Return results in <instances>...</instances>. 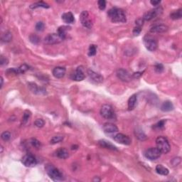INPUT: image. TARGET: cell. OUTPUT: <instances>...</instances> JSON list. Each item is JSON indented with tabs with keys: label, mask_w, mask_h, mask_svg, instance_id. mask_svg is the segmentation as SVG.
I'll return each mask as SVG.
<instances>
[{
	"label": "cell",
	"mask_w": 182,
	"mask_h": 182,
	"mask_svg": "<svg viewBox=\"0 0 182 182\" xmlns=\"http://www.w3.org/2000/svg\"><path fill=\"white\" fill-rule=\"evenodd\" d=\"M108 15L114 23H124L127 21L125 13L122 9L117 8V7L110 9L108 11Z\"/></svg>",
	"instance_id": "1"
},
{
	"label": "cell",
	"mask_w": 182,
	"mask_h": 182,
	"mask_svg": "<svg viewBox=\"0 0 182 182\" xmlns=\"http://www.w3.org/2000/svg\"><path fill=\"white\" fill-rule=\"evenodd\" d=\"M46 172L51 179L55 181H62L63 179V176L62 173L53 165L49 164L45 167Z\"/></svg>",
	"instance_id": "2"
},
{
	"label": "cell",
	"mask_w": 182,
	"mask_h": 182,
	"mask_svg": "<svg viewBox=\"0 0 182 182\" xmlns=\"http://www.w3.org/2000/svg\"><path fill=\"white\" fill-rule=\"evenodd\" d=\"M157 147L163 154H167L171 149V146L168 140L165 137L159 136L156 140Z\"/></svg>",
	"instance_id": "3"
},
{
	"label": "cell",
	"mask_w": 182,
	"mask_h": 182,
	"mask_svg": "<svg viewBox=\"0 0 182 182\" xmlns=\"http://www.w3.org/2000/svg\"><path fill=\"white\" fill-rule=\"evenodd\" d=\"M100 115L103 117L107 119H114L116 116L115 111L111 105L105 104L102 106L100 109Z\"/></svg>",
	"instance_id": "4"
},
{
	"label": "cell",
	"mask_w": 182,
	"mask_h": 182,
	"mask_svg": "<svg viewBox=\"0 0 182 182\" xmlns=\"http://www.w3.org/2000/svg\"><path fill=\"white\" fill-rule=\"evenodd\" d=\"M143 42L146 49L149 51H154L157 49L158 44L155 39L150 35H146L143 39Z\"/></svg>",
	"instance_id": "5"
},
{
	"label": "cell",
	"mask_w": 182,
	"mask_h": 182,
	"mask_svg": "<svg viewBox=\"0 0 182 182\" xmlns=\"http://www.w3.org/2000/svg\"><path fill=\"white\" fill-rule=\"evenodd\" d=\"M162 152L157 147H151L147 149L144 152L145 157L149 160H156L161 157Z\"/></svg>",
	"instance_id": "6"
},
{
	"label": "cell",
	"mask_w": 182,
	"mask_h": 182,
	"mask_svg": "<svg viewBox=\"0 0 182 182\" xmlns=\"http://www.w3.org/2000/svg\"><path fill=\"white\" fill-rule=\"evenodd\" d=\"M80 21L81 24L85 28H91L92 27V23L91 21L88 11H83L80 15Z\"/></svg>",
	"instance_id": "7"
},
{
	"label": "cell",
	"mask_w": 182,
	"mask_h": 182,
	"mask_svg": "<svg viewBox=\"0 0 182 182\" xmlns=\"http://www.w3.org/2000/svg\"><path fill=\"white\" fill-rule=\"evenodd\" d=\"M162 8L160 7H157V8L153 9L146 12V13L144 14L142 19H143V20L145 21H150L151 19H154V18L157 17L158 15H159L160 14H162Z\"/></svg>",
	"instance_id": "8"
},
{
	"label": "cell",
	"mask_w": 182,
	"mask_h": 182,
	"mask_svg": "<svg viewBox=\"0 0 182 182\" xmlns=\"http://www.w3.org/2000/svg\"><path fill=\"white\" fill-rule=\"evenodd\" d=\"M21 162L25 167H32L37 164L36 159L33 155L28 154L24 156L21 159Z\"/></svg>",
	"instance_id": "9"
},
{
	"label": "cell",
	"mask_w": 182,
	"mask_h": 182,
	"mask_svg": "<svg viewBox=\"0 0 182 182\" xmlns=\"http://www.w3.org/2000/svg\"><path fill=\"white\" fill-rule=\"evenodd\" d=\"M63 41L58 33H50L44 38V43L49 45H53L61 42Z\"/></svg>",
	"instance_id": "10"
},
{
	"label": "cell",
	"mask_w": 182,
	"mask_h": 182,
	"mask_svg": "<svg viewBox=\"0 0 182 182\" xmlns=\"http://www.w3.org/2000/svg\"><path fill=\"white\" fill-rule=\"evenodd\" d=\"M114 140L118 142L119 144H124V145H130L132 143L131 139L127 135L122 133H118L114 137Z\"/></svg>",
	"instance_id": "11"
},
{
	"label": "cell",
	"mask_w": 182,
	"mask_h": 182,
	"mask_svg": "<svg viewBox=\"0 0 182 182\" xmlns=\"http://www.w3.org/2000/svg\"><path fill=\"white\" fill-rule=\"evenodd\" d=\"M88 74L89 78L92 83H95V84H100L103 82V77L100 74H98V73L95 72V71L89 69L88 71Z\"/></svg>",
	"instance_id": "12"
},
{
	"label": "cell",
	"mask_w": 182,
	"mask_h": 182,
	"mask_svg": "<svg viewBox=\"0 0 182 182\" xmlns=\"http://www.w3.org/2000/svg\"><path fill=\"white\" fill-rule=\"evenodd\" d=\"M117 76L119 80L124 82H129L131 81L132 78V76L127 71L123 68L118 69L117 71Z\"/></svg>",
	"instance_id": "13"
},
{
	"label": "cell",
	"mask_w": 182,
	"mask_h": 182,
	"mask_svg": "<svg viewBox=\"0 0 182 182\" xmlns=\"http://www.w3.org/2000/svg\"><path fill=\"white\" fill-rule=\"evenodd\" d=\"M85 78L84 69L82 66L78 67L72 76V79L76 81H82L85 79Z\"/></svg>",
	"instance_id": "14"
},
{
	"label": "cell",
	"mask_w": 182,
	"mask_h": 182,
	"mask_svg": "<svg viewBox=\"0 0 182 182\" xmlns=\"http://www.w3.org/2000/svg\"><path fill=\"white\" fill-rule=\"evenodd\" d=\"M98 144L100 146V147L102 148H105V149H110V150L112 151H117V148L115 147L114 144H112L111 142H109V141H107L105 140H99L98 142Z\"/></svg>",
	"instance_id": "15"
},
{
	"label": "cell",
	"mask_w": 182,
	"mask_h": 182,
	"mask_svg": "<svg viewBox=\"0 0 182 182\" xmlns=\"http://www.w3.org/2000/svg\"><path fill=\"white\" fill-rule=\"evenodd\" d=\"M66 72V69L64 67H56L53 68L52 71L53 76L56 78H62L65 76Z\"/></svg>",
	"instance_id": "16"
},
{
	"label": "cell",
	"mask_w": 182,
	"mask_h": 182,
	"mask_svg": "<svg viewBox=\"0 0 182 182\" xmlns=\"http://www.w3.org/2000/svg\"><path fill=\"white\" fill-rule=\"evenodd\" d=\"M103 130L105 133H115L118 132V127L112 123H105L103 125Z\"/></svg>",
	"instance_id": "17"
},
{
	"label": "cell",
	"mask_w": 182,
	"mask_h": 182,
	"mask_svg": "<svg viewBox=\"0 0 182 182\" xmlns=\"http://www.w3.org/2000/svg\"><path fill=\"white\" fill-rule=\"evenodd\" d=\"M168 30V26L164 24L155 25L150 28V32L151 33H163Z\"/></svg>",
	"instance_id": "18"
},
{
	"label": "cell",
	"mask_w": 182,
	"mask_h": 182,
	"mask_svg": "<svg viewBox=\"0 0 182 182\" xmlns=\"http://www.w3.org/2000/svg\"><path fill=\"white\" fill-rule=\"evenodd\" d=\"M62 19L65 23L68 24H74L75 21V18L74 14L71 12H67V13H64L62 14Z\"/></svg>",
	"instance_id": "19"
},
{
	"label": "cell",
	"mask_w": 182,
	"mask_h": 182,
	"mask_svg": "<svg viewBox=\"0 0 182 182\" xmlns=\"http://www.w3.org/2000/svg\"><path fill=\"white\" fill-rule=\"evenodd\" d=\"M28 88H29L30 90L31 91V92H33V93L36 94H40L41 93V92H45V89L44 88H39L38 87V85H37L36 83H28Z\"/></svg>",
	"instance_id": "20"
},
{
	"label": "cell",
	"mask_w": 182,
	"mask_h": 182,
	"mask_svg": "<svg viewBox=\"0 0 182 182\" xmlns=\"http://www.w3.org/2000/svg\"><path fill=\"white\" fill-rule=\"evenodd\" d=\"M56 155L58 158L65 159H67L69 157V153L68 151L66 148H60L56 151Z\"/></svg>",
	"instance_id": "21"
},
{
	"label": "cell",
	"mask_w": 182,
	"mask_h": 182,
	"mask_svg": "<svg viewBox=\"0 0 182 182\" xmlns=\"http://www.w3.org/2000/svg\"><path fill=\"white\" fill-rule=\"evenodd\" d=\"M161 110L163 112H169L174 110V105L171 101L167 100L164 102L161 105Z\"/></svg>",
	"instance_id": "22"
},
{
	"label": "cell",
	"mask_w": 182,
	"mask_h": 182,
	"mask_svg": "<svg viewBox=\"0 0 182 182\" xmlns=\"http://www.w3.org/2000/svg\"><path fill=\"white\" fill-rule=\"evenodd\" d=\"M137 102V95L134 94L128 100V109L129 110H132L135 108Z\"/></svg>",
	"instance_id": "23"
},
{
	"label": "cell",
	"mask_w": 182,
	"mask_h": 182,
	"mask_svg": "<svg viewBox=\"0 0 182 182\" xmlns=\"http://www.w3.org/2000/svg\"><path fill=\"white\" fill-rule=\"evenodd\" d=\"M71 28L68 26H60L59 28H58V31H57V33L59 35V36L63 40H64L66 38V34H67V31Z\"/></svg>",
	"instance_id": "24"
},
{
	"label": "cell",
	"mask_w": 182,
	"mask_h": 182,
	"mask_svg": "<svg viewBox=\"0 0 182 182\" xmlns=\"http://www.w3.org/2000/svg\"><path fill=\"white\" fill-rule=\"evenodd\" d=\"M156 172L157 174H160L162 176H167L169 174V171L167 168H166L165 167L162 166V165H158L156 167Z\"/></svg>",
	"instance_id": "25"
},
{
	"label": "cell",
	"mask_w": 182,
	"mask_h": 182,
	"mask_svg": "<svg viewBox=\"0 0 182 182\" xmlns=\"http://www.w3.org/2000/svg\"><path fill=\"white\" fill-rule=\"evenodd\" d=\"M135 135L137 138L141 141H144L147 139V135L144 133V132L142 131L140 128H137V129L135 130Z\"/></svg>",
	"instance_id": "26"
},
{
	"label": "cell",
	"mask_w": 182,
	"mask_h": 182,
	"mask_svg": "<svg viewBox=\"0 0 182 182\" xmlns=\"http://www.w3.org/2000/svg\"><path fill=\"white\" fill-rule=\"evenodd\" d=\"M44 8V9H49L50 6L47 3L44 2V1H38V2H36L34 4H32L30 6L31 9H36V8Z\"/></svg>",
	"instance_id": "27"
},
{
	"label": "cell",
	"mask_w": 182,
	"mask_h": 182,
	"mask_svg": "<svg viewBox=\"0 0 182 182\" xmlns=\"http://www.w3.org/2000/svg\"><path fill=\"white\" fill-rule=\"evenodd\" d=\"M181 11H182L181 9H179L172 12V13L170 14L171 19H174V20H177V19H181V17H182Z\"/></svg>",
	"instance_id": "28"
},
{
	"label": "cell",
	"mask_w": 182,
	"mask_h": 182,
	"mask_svg": "<svg viewBox=\"0 0 182 182\" xmlns=\"http://www.w3.org/2000/svg\"><path fill=\"white\" fill-rule=\"evenodd\" d=\"M165 124H166V119H162V120H160L159 122H158L157 123H156V124H154L152 127V128L154 130H156V131L162 130L165 128Z\"/></svg>",
	"instance_id": "29"
},
{
	"label": "cell",
	"mask_w": 182,
	"mask_h": 182,
	"mask_svg": "<svg viewBox=\"0 0 182 182\" xmlns=\"http://www.w3.org/2000/svg\"><path fill=\"white\" fill-rule=\"evenodd\" d=\"M12 40V34L10 31H7L1 36V41L4 42H10Z\"/></svg>",
	"instance_id": "30"
},
{
	"label": "cell",
	"mask_w": 182,
	"mask_h": 182,
	"mask_svg": "<svg viewBox=\"0 0 182 182\" xmlns=\"http://www.w3.org/2000/svg\"><path fill=\"white\" fill-rule=\"evenodd\" d=\"M29 41L33 44L37 45V44H39V43H40L41 39H40V37H39L38 35L33 34V33H31V34L29 36Z\"/></svg>",
	"instance_id": "31"
},
{
	"label": "cell",
	"mask_w": 182,
	"mask_h": 182,
	"mask_svg": "<svg viewBox=\"0 0 182 182\" xmlns=\"http://www.w3.org/2000/svg\"><path fill=\"white\" fill-rule=\"evenodd\" d=\"M63 140V135H56V136L53 137L51 138V141H50V143L51 144H55L57 143H59Z\"/></svg>",
	"instance_id": "32"
},
{
	"label": "cell",
	"mask_w": 182,
	"mask_h": 182,
	"mask_svg": "<svg viewBox=\"0 0 182 182\" xmlns=\"http://www.w3.org/2000/svg\"><path fill=\"white\" fill-rule=\"evenodd\" d=\"M31 112L28 111V110H26L24 112V115H23V117H22V123L24 124H26V123L28 122V121L29 120L30 117H31Z\"/></svg>",
	"instance_id": "33"
},
{
	"label": "cell",
	"mask_w": 182,
	"mask_h": 182,
	"mask_svg": "<svg viewBox=\"0 0 182 182\" xmlns=\"http://www.w3.org/2000/svg\"><path fill=\"white\" fill-rule=\"evenodd\" d=\"M96 52H97V47H96V46L94 45V44H91L90 47H89L88 56H93L96 54Z\"/></svg>",
	"instance_id": "34"
},
{
	"label": "cell",
	"mask_w": 182,
	"mask_h": 182,
	"mask_svg": "<svg viewBox=\"0 0 182 182\" xmlns=\"http://www.w3.org/2000/svg\"><path fill=\"white\" fill-rule=\"evenodd\" d=\"M1 140L4 141V142H7L11 139V133L9 132H4L1 134Z\"/></svg>",
	"instance_id": "35"
},
{
	"label": "cell",
	"mask_w": 182,
	"mask_h": 182,
	"mask_svg": "<svg viewBox=\"0 0 182 182\" xmlns=\"http://www.w3.org/2000/svg\"><path fill=\"white\" fill-rule=\"evenodd\" d=\"M44 28H45V25H44L42 21H39V22H37L36 24V31H42L44 30Z\"/></svg>",
	"instance_id": "36"
},
{
	"label": "cell",
	"mask_w": 182,
	"mask_h": 182,
	"mask_svg": "<svg viewBox=\"0 0 182 182\" xmlns=\"http://www.w3.org/2000/svg\"><path fill=\"white\" fill-rule=\"evenodd\" d=\"M34 124L37 127L41 128L44 126V124H45V122H44V119H37L34 122Z\"/></svg>",
	"instance_id": "37"
},
{
	"label": "cell",
	"mask_w": 182,
	"mask_h": 182,
	"mask_svg": "<svg viewBox=\"0 0 182 182\" xmlns=\"http://www.w3.org/2000/svg\"><path fill=\"white\" fill-rule=\"evenodd\" d=\"M31 144L33 147L36 148V149H39L41 147V142L39 140H37L36 139H31Z\"/></svg>",
	"instance_id": "38"
},
{
	"label": "cell",
	"mask_w": 182,
	"mask_h": 182,
	"mask_svg": "<svg viewBox=\"0 0 182 182\" xmlns=\"http://www.w3.org/2000/svg\"><path fill=\"white\" fill-rule=\"evenodd\" d=\"M154 70L157 73H159V74L163 72V71H164L163 65H162V64H161V63L156 64V65H155V66H154Z\"/></svg>",
	"instance_id": "39"
},
{
	"label": "cell",
	"mask_w": 182,
	"mask_h": 182,
	"mask_svg": "<svg viewBox=\"0 0 182 182\" xmlns=\"http://www.w3.org/2000/svg\"><path fill=\"white\" fill-rule=\"evenodd\" d=\"M18 69H19V74H24L26 71H27L28 70V66L27 65H26V64H23V65H21L20 67L18 68Z\"/></svg>",
	"instance_id": "40"
},
{
	"label": "cell",
	"mask_w": 182,
	"mask_h": 182,
	"mask_svg": "<svg viewBox=\"0 0 182 182\" xmlns=\"http://www.w3.org/2000/svg\"><path fill=\"white\" fill-rule=\"evenodd\" d=\"M98 7L100 10H104L106 7V1L105 0H100L98 1Z\"/></svg>",
	"instance_id": "41"
},
{
	"label": "cell",
	"mask_w": 182,
	"mask_h": 182,
	"mask_svg": "<svg viewBox=\"0 0 182 182\" xmlns=\"http://www.w3.org/2000/svg\"><path fill=\"white\" fill-rule=\"evenodd\" d=\"M9 63V60L7 58H6V57L1 56V57H0V65L1 66H5V65H7Z\"/></svg>",
	"instance_id": "42"
},
{
	"label": "cell",
	"mask_w": 182,
	"mask_h": 182,
	"mask_svg": "<svg viewBox=\"0 0 182 182\" xmlns=\"http://www.w3.org/2000/svg\"><path fill=\"white\" fill-rule=\"evenodd\" d=\"M142 27H140V26H136V27H135L134 28V29H133V34H134V36H139L140 35V33H141V31H142V28H141Z\"/></svg>",
	"instance_id": "43"
},
{
	"label": "cell",
	"mask_w": 182,
	"mask_h": 182,
	"mask_svg": "<svg viewBox=\"0 0 182 182\" xmlns=\"http://www.w3.org/2000/svg\"><path fill=\"white\" fill-rule=\"evenodd\" d=\"M180 163H181V158L180 157H175L172 160V165L174 167L179 165Z\"/></svg>",
	"instance_id": "44"
},
{
	"label": "cell",
	"mask_w": 182,
	"mask_h": 182,
	"mask_svg": "<svg viewBox=\"0 0 182 182\" xmlns=\"http://www.w3.org/2000/svg\"><path fill=\"white\" fill-rule=\"evenodd\" d=\"M143 19H137L136 21V24L137 26H140V27H142V26L143 25Z\"/></svg>",
	"instance_id": "45"
},
{
	"label": "cell",
	"mask_w": 182,
	"mask_h": 182,
	"mask_svg": "<svg viewBox=\"0 0 182 182\" xmlns=\"http://www.w3.org/2000/svg\"><path fill=\"white\" fill-rule=\"evenodd\" d=\"M142 74H143V72H137V73H135V74H134L132 76L135 78H139L142 76Z\"/></svg>",
	"instance_id": "46"
},
{
	"label": "cell",
	"mask_w": 182,
	"mask_h": 182,
	"mask_svg": "<svg viewBox=\"0 0 182 182\" xmlns=\"http://www.w3.org/2000/svg\"><path fill=\"white\" fill-rule=\"evenodd\" d=\"M150 3L151 5H153V6L157 7L158 5L161 3V1H151Z\"/></svg>",
	"instance_id": "47"
},
{
	"label": "cell",
	"mask_w": 182,
	"mask_h": 182,
	"mask_svg": "<svg viewBox=\"0 0 182 182\" xmlns=\"http://www.w3.org/2000/svg\"><path fill=\"white\" fill-rule=\"evenodd\" d=\"M0 81H1V88H2L3 83H4V80H3L2 77H1V80H0Z\"/></svg>",
	"instance_id": "48"
},
{
	"label": "cell",
	"mask_w": 182,
	"mask_h": 182,
	"mask_svg": "<svg viewBox=\"0 0 182 182\" xmlns=\"http://www.w3.org/2000/svg\"><path fill=\"white\" fill-rule=\"evenodd\" d=\"M100 181V179H98V178L96 177V176L95 177V179H93V181Z\"/></svg>",
	"instance_id": "49"
},
{
	"label": "cell",
	"mask_w": 182,
	"mask_h": 182,
	"mask_svg": "<svg viewBox=\"0 0 182 182\" xmlns=\"http://www.w3.org/2000/svg\"><path fill=\"white\" fill-rule=\"evenodd\" d=\"M3 151V147L2 146H1V153H2Z\"/></svg>",
	"instance_id": "50"
}]
</instances>
